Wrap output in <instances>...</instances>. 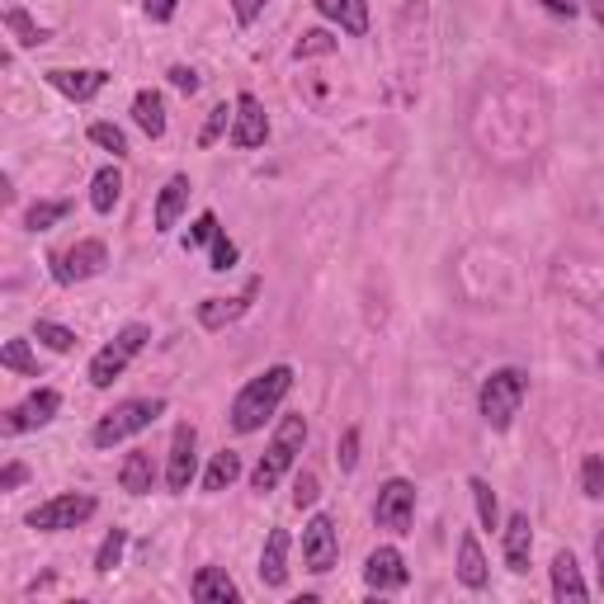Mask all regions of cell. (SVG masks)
<instances>
[{"mask_svg": "<svg viewBox=\"0 0 604 604\" xmlns=\"http://www.w3.org/2000/svg\"><path fill=\"white\" fill-rule=\"evenodd\" d=\"M293 392V369L289 364H269L265 373H255V378L241 387L232 411H227V421H232L237 435H255V430H265V421L283 407V397Z\"/></svg>", "mask_w": 604, "mask_h": 604, "instance_id": "cell-1", "label": "cell"}, {"mask_svg": "<svg viewBox=\"0 0 604 604\" xmlns=\"http://www.w3.org/2000/svg\"><path fill=\"white\" fill-rule=\"evenodd\" d=\"M373 524L387 529V534H411V524H415V482H407V478H387V482L378 486Z\"/></svg>", "mask_w": 604, "mask_h": 604, "instance_id": "cell-8", "label": "cell"}, {"mask_svg": "<svg viewBox=\"0 0 604 604\" xmlns=\"http://www.w3.org/2000/svg\"><path fill=\"white\" fill-rule=\"evenodd\" d=\"M190 176H170L166 184H161V194H156V232H176V222H180V213H184V204H190Z\"/></svg>", "mask_w": 604, "mask_h": 604, "instance_id": "cell-20", "label": "cell"}, {"mask_svg": "<svg viewBox=\"0 0 604 604\" xmlns=\"http://www.w3.org/2000/svg\"><path fill=\"white\" fill-rule=\"evenodd\" d=\"M34 340H43L52 354H71V350L81 345V340H76V330L62 326V322H48V316H38V322H34Z\"/></svg>", "mask_w": 604, "mask_h": 604, "instance_id": "cell-30", "label": "cell"}, {"mask_svg": "<svg viewBox=\"0 0 604 604\" xmlns=\"http://www.w3.org/2000/svg\"><path fill=\"white\" fill-rule=\"evenodd\" d=\"M0 369L20 373V378H43V373H38V359H34V350H28V340H20V336L0 345Z\"/></svg>", "mask_w": 604, "mask_h": 604, "instance_id": "cell-28", "label": "cell"}, {"mask_svg": "<svg viewBox=\"0 0 604 604\" xmlns=\"http://www.w3.org/2000/svg\"><path fill=\"white\" fill-rule=\"evenodd\" d=\"M595 563H600V581H604V534L595 539Z\"/></svg>", "mask_w": 604, "mask_h": 604, "instance_id": "cell-47", "label": "cell"}, {"mask_svg": "<svg viewBox=\"0 0 604 604\" xmlns=\"http://www.w3.org/2000/svg\"><path fill=\"white\" fill-rule=\"evenodd\" d=\"M468 492H472V500H478V520H482V529H500V506H496L492 482H486V478H468Z\"/></svg>", "mask_w": 604, "mask_h": 604, "instance_id": "cell-32", "label": "cell"}, {"mask_svg": "<svg viewBox=\"0 0 604 604\" xmlns=\"http://www.w3.org/2000/svg\"><path fill=\"white\" fill-rule=\"evenodd\" d=\"M48 265H52V279L62 283V289H71V283H85V279L105 275L109 246H105V241H95V237H85V241H76V246L57 251Z\"/></svg>", "mask_w": 604, "mask_h": 604, "instance_id": "cell-7", "label": "cell"}, {"mask_svg": "<svg viewBox=\"0 0 604 604\" xmlns=\"http://www.w3.org/2000/svg\"><path fill=\"white\" fill-rule=\"evenodd\" d=\"M123 198V170L119 166H99L90 180V208L95 213H113Z\"/></svg>", "mask_w": 604, "mask_h": 604, "instance_id": "cell-24", "label": "cell"}, {"mask_svg": "<svg viewBox=\"0 0 604 604\" xmlns=\"http://www.w3.org/2000/svg\"><path fill=\"white\" fill-rule=\"evenodd\" d=\"M152 345V326H142V322H128L119 336H113L105 350H99L95 359H90V387H99V392H105V387H113L128 373V364H133V359L142 354Z\"/></svg>", "mask_w": 604, "mask_h": 604, "instance_id": "cell-5", "label": "cell"}, {"mask_svg": "<svg viewBox=\"0 0 604 604\" xmlns=\"http://www.w3.org/2000/svg\"><path fill=\"white\" fill-rule=\"evenodd\" d=\"M95 510H99L95 496H85V492H62V496H52V500H43V506L28 510L24 524L38 529V534H67V529H81Z\"/></svg>", "mask_w": 604, "mask_h": 604, "instance_id": "cell-6", "label": "cell"}, {"mask_svg": "<svg viewBox=\"0 0 604 604\" xmlns=\"http://www.w3.org/2000/svg\"><path fill=\"white\" fill-rule=\"evenodd\" d=\"M316 496H322V492H316V478H312V472H298V482H293V506H298V510H312Z\"/></svg>", "mask_w": 604, "mask_h": 604, "instance_id": "cell-40", "label": "cell"}, {"mask_svg": "<svg viewBox=\"0 0 604 604\" xmlns=\"http://www.w3.org/2000/svg\"><path fill=\"white\" fill-rule=\"evenodd\" d=\"M500 553H506V567L515 577H524L529 571V553H534V524H529L524 510H515L506 529H500Z\"/></svg>", "mask_w": 604, "mask_h": 604, "instance_id": "cell-16", "label": "cell"}, {"mask_svg": "<svg viewBox=\"0 0 604 604\" xmlns=\"http://www.w3.org/2000/svg\"><path fill=\"white\" fill-rule=\"evenodd\" d=\"M232 265H237V241H227V232H218V237H213V251H208V269L227 275Z\"/></svg>", "mask_w": 604, "mask_h": 604, "instance_id": "cell-38", "label": "cell"}, {"mask_svg": "<svg viewBox=\"0 0 604 604\" xmlns=\"http://www.w3.org/2000/svg\"><path fill=\"white\" fill-rule=\"evenodd\" d=\"M232 119H237V105H218L208 113V123H204V133H198V147H213L222 133H232Z\"/></svg>", "mask_w": 604, "mask_h": 604, "instance_id": "cell-36", "label": "cell"}, {"mask_svg": "<svg viewBox=\"0 0 604 604\" xmlns=\"http://www.w3.org/2000/svg\"><path fill=\"white\" fill-rule=\"evenodd\" d=\"M261 293V279H246V289H241L237 298H204L194 307V316H198V326L204 330H222V326H232L237 316H246V307H251V298Z\"/></svg>", "mask_w": 604, "mask_h": 604, "instance_id": "cell-15", "label": "cell"}, {"mask_svg": "<svg viewBox=\"0 0 604 604\" xmlns=\"http://www.w3.org/2000/svg\"><path fill=\"white\" fill-rule=\"evenodd\" d=\"M336 458H340V472H354V468H359V430H354V425L340 435Z\"/></svg>", "mask_w": 604, "mask_h": 604, "instance_id": "cell-39", "label": "cell"}, {"mask_svg": "<svg viewBox=\"0 0 604 604\" xmlns=\"http://www.w3.org/2000/svg\"><path fill=\"white\" fill-rule=\"evenodd\" d=\"M543 5H548L553 14H567V20H571V14L581 10V0H543Z\"/></svg>", "mask_w": 604, "mask_h": 604, "instance_id": "cell-45", "label": "cell"}, {"mask_svg": "<svg viewBox=\"0 0 604 604\" xmlns=\"http://www.w3.org/2000/svg\"><path fill=\"white\" fill-rule=\"evenodd\" d=\"M67 213H71L67 198H38V204L24 213V232H48V227H57Z\"/></svg>", "mask_w": 604, "mask_h": 604, "instance_id": "cell-29", "label": "cell"}, {"mask_svg": "<svg viewBox=\"0 0 604 604\" xmlns=\"http://www.w3.org/2000/svg\"><path fill=\"white\" fill-rule=\"evenodd\" d=\"M123 553H128V529H109L105 543H99V553H95V571H99V577H109L113 567H123Z\"/></svg>", "mask_w": 604, "mask_h": 604, "instance_id": "cell-31", "label": "cell"}, {"mask_svg": "<svg viewBox=\"0 0 604 604\" xmlns=\"http://www.w3.org/2000/svg\"><path fill=\"white\" fill-rule=\"evenodd\" d=\"M227 142L241 147V152H255V147H265V142H269V113H265V105L251 90L237 95V119H232V133H227Z\"/></svg>", "mask_w": 604, "mask_h": 604, "instance_id": "cell-12", "label": "cell"}, {"mask_svg": "<svg viewBox=\"0 0 604 604\" xmlns=\"http://www.w3.org/2000/svg\"><path fill=\"white\" fill-rule=\"evenodd\" d=\"M166 76H170V85H176L180 95H194V90H198V71H194V67H170Z\"/></svg>", "mask_w": 604, "mask_h": 604, "instance_id": "cell-42", "label": "cell"}, {"mask_svg": "<svg viewBox=\"0 0 604 604\" xmlns=\"http://www.w3.org/2000/svg\"><path fill=\"white\" fill-rule=\"evenodd\" d=\"M198 472V430L194 425H176V435H170V458H166V486L170 492H190Z\"/></svg>", "mask_w": 604, "mask_h": 604, "instance_id": "cell-10", "label": "cell"}, {"mask_svg": "<svg viewBox=\"0 0 604 604\" xmlns=\"http://www.w3.org/2000/svg\"><path fill=\"white\" fill-rule=\"evenodd\" d=\"M5 28H10V38L20 43V48H43V43L52 38L48 28L28 20V10H20V5H10V10H5Z\"/></svg>", "mask_w": 604, "mask_h": 604, "instance_id": "cell-27", "label": "cell"}, {"mask_svg": "<svg viewBox=\"0 0 604 604\" xmlns=\"http://www.w3.org/2000/svg\"><path fill=\"white\" fill-rule=\"evenodd\" d=\"M119 486L128 496H147L152 486H156V463H152V454L147 449H133L123 458V468H119Z\"/></svg>", "mask_w": 604, "mask_h": 604, "instance_id": "cell-23", "label": "cell"}, {"mask_svg": "<svg viewBox=\"0 0 604 604\" xmlns=\"http://www.w3.org/2000/svg\"><path fill=\"white\" fill-rule=\"evenodd\" d=\"M524 397H529V373L506 364V369H492L482 378L478 411H482V421L492 425V430H510L515 415H520V407H524Z\"/></svg>", "mask_w": 604, "mask_h": 604, "instance_id": "cell-3", "label": "cell"}, {"mask_svg": "<svg viewBox=\"0 0 604 604\" xmlns=\"http://www.w3.org/2000/svg\"><path fill=\"white\" fill-rule=\"evenodd\" d=\"M289 548H293V534L289 529H269L265 534V548H261V581L269 591H283L289 585Z\"/></svg>", "mask_w": 604, "mask_h": 604, "instance_id": "cell-17", "label": "cell"}, {"mask_svg": "<svg viewBox=\"0 0 604 604\" xmlns=\"http://www.w3.org/2000/svg\"><path fill=\"white\" fill-rule=\"evenodd\" d=\"M161 415H166V397H128V401H119V407L105 411L95 421L90 444H95V449H113V444H123V439L142 435V430H152Z\"/></svg>", "mask_w": 604, "mask_h": 604, "instance_id": "cell-4", "label": "cell"}, {"mask_svg": "<svg viewBox=\"0 0 604 604\" xmlns=\"http://www.w3.org/2000/svg\"><path fill=\"white\" fill-rule=\"evenodd\" d=\"M581 492L591 500H604V454H585L581 458Z\"/></svg>", "mask_w": 604, "mask_h": 604, "instance_id": "cell-35", "label": "cell"}, {"mask_svg": "<svg viewBox=\"0 0 604 604\" xmlns=\"http://www.w3.org/2000/svg\"><path fill=\"white\" fill-rule=\"evenodd\" d=\"M28 482V468L24 463H5V472H0V492H14V486Z\"/></svg>", "mask_w": 604, "mask_h": 604, "instance_id": "cell-44", "label": "cell"}, {"mask_svg": "<svg viewBox=\"0 0 604 604\" xmlns=\"http://www.w3.org/2000/svg\"><path fill=\"white\" fill-rule=\"evenodd\" d=\"M585 10H591V20L604 28V0H585Z\"/></svg>", "mask_w": 604, "mask_h": 604, "instance_id": "cell-46", "label": "cell"}, {"mask_svg": "<svg viewBox=\"0 0 604 604\" xmlns=\"http://www.w3.org/2000/svg\"><path fill=\"white\" fill-rule=\"evenodd\" d=\"M458 581H463L468 591H486V585H492V567H486V553H482L478 534L458 539Z\"/></svg>", "mask_w": 604, "mask_h": 604, "instance_id": "cell-22", "label": "cell"}, {"mask_svg": "<svg viewBox=\"0 0 604 604\" xmlns=\"http://www.w3.org/2000/svg\"><path fill=\"white\" fill-rule=\"evenodd\" d=\"M57 411H62V392H57V387H38V392H28L20 407L5 411V435H28V430H43Z\"/></svg>", "mask_w": 604, "mask_h": 604, "instance_id": "cell-11", "label": "cell"}, {"mask_svg": "<svg viewBox=\"0 0 604 604\" xmlns=\"http://www.w3.org/2000/svg\"><path fill=\"white\" fill-rule=\"evenodd\" d=\"M133 123L147 137H166V99L156 90H137L133 95Z\"/></svg>", "mask_w": 604, "mask_h": 604, "instance_id": "cell-25", "label": "cell"}, {"mask_svg": "<svg viewBox=\"0 0 604 604\" xmlns=\"http://www.w3.org/2000/svg\"><path fill=\"white\" fill-rule=\"evenodd\" d=\"M340 557V534H336V520L330 515H312L307 529H302V567L312 577H326Z\"/></svg>", "mask_w": 604, "mask_h": 604, "instance_id": "cell-9", "label": "cell"}, {"mask_svg": "<svg viewBox=\"0 0 604 604\" xmlns=\"http://www.w3.org/2000/svg\"><path fill=\"white\" fill-rule=\"evenodd\" d=\"M176 5H180V0H142V10H147L152 24H170V20H176Z\"/></svg>", "mask_w": 604, "mask_h": 604, "instance_id": "cell-43", "label": "cell"}, {"mask_svg": "<svg viewBox=\"0 0 604 604\" xmlns=\"http://www.w3.org/2000/svg\"><path fill=\"white\" fill-rule=\"evenodd\" d=\"M326 52H336V38L326 34V28H312V34H302L293 43V57L302 62V57H326Z\"/></svg>", "mask_w": 604, "mask_h": 604, "instance_id": "cell-37", "label": "cell"}, {"mask_svg": "<svg viewBox=\"0 0 604 604\" xmlns=\"http://www.w3.org/2000/svg\"><path fill=\"white\" fill-rule=\"evenodd\" d=\"M222 227H218V213L213 208H204L194 218V227H190V237H184V251H198V246H213V237H218Z\"/></svg>", "mask_w": 604, "mask_h": 604, "instance_id": "cell-34", "label": "cell"}, {"mask_svg": "<svg viewBox=\"0 0 604 604\" xmlns=\"http://www.w3.org/2000/svg\"><path fill=\"white\" fill-rule=\"evenodd\" d=\"M302 444H307V421H302V415H283L275 439H269V449L261 454V463H255V472H251V492L255 496H269L283 478H289V468L298 463Z\"/></svg>", "mask_w": 604, "mask_h": 604, "instance_id": "cell-2", "label": "cell"}, {"mask_svg": "<svg viewBox=\"0 0 604 604\" xmlns=\"http://www.w3.org/2000/svg\"><path fill=\"white\" fill-rule=\"evenodd\" d=\"M43 81H48L52 90H62L67 99H76V105H90V99L109 85V71H99V67H81V71L52 67V71H43Z\"/></svg>", "mask_w": 604, "mask_h": 604, "instance_id": "cell-14", "label": "cell"}, {"mask_svg": "<svg viewBox=\"0 0 604 604\" xmlns=\"http://www.w3.org/2000/svg\"><path fill=\"white\" fill-rule=\"evenodd\" d=\"M241 478V454H232V449H222V454H213V463H208V472H204V492H227Z\"/></svg>", "mask_w": 604, "mask_h": 604, "instance_id": "cell-26", "label": "cell"}, {"mask_svg": "<svg viewBox=\"0 0 604 604\" xmlns=\"http://www.w3.org/2000/svg\"><path fill=\"white\" fill-rule=\"evenodd\" d=\"M364 581H369V591H407V581H411V571H407V557H401V548H392V543H383V548H373L369 553V563H364Z\"/></svg>", "mask_w": 604, "mask_h": 604, "instance_id": "cell-13", "label": "cell"}, {"mask_svg": "<svg viewBox=\"0 0 604 604\" xmlns=\"http://www.w3.org/2000/svg\"><path fill=\"white\" fill-rule=\"evenodd\" d=\"M232 14H237L241 28H251V24L265 14V0H232Z\"/></svg>", "mask_w": 604, "mask_h": 604, "instance_id": "cell-41", "label": "cell"}, {"mask_svg": "<svg viewBox=\"0 0 604 604\" xmlns=\"http://www.w3.org/2000/svg\"><path fill=\"white\" fill-rule=\"evenodd\" d=\"M90 142L99 152H113V161L128 156V137H123V128H113V123H90Z\"/></svg>", "mask_w": 604, "mask_h": 604, "instance_id": "cell-33", "label": "cell"}, {"mask_svg": "<svg viewBox=\"0 0 604 604\" xmlns=\"http://www.w3.org/2000/svg\"><path fill=\"white\" fill-rule=\"evenodd\" d=\"M553 600H571V604H581V600H591V585H585V577H581V563L577 557H571L567 548L553 557Z\"/></svg>", "mask_w": 604, "mask_h": 604, "instance_id": "cell-21", "label": "cell"}, {"mask_svg": "<svg viewBox=\"0 0 604 604\" xmlns=\"http://www.w3.org/2000/svg\"><path fill=\"white\" fill-rule=\"evenodd\" d=\"M312 5L322 20L336 24L340 34H350V38L369 34V0H312Z\"/></svg>", "mask_w": 604, "mask_h": 604, "instance_id": "cell-19", "label": "cell"}, {"mask_svg": "<svg viewBox=\"0 0 604 604\" xmlns=\"http://www.w3.org/2000/svg\"><path fill=\"white\" fill-rule=\"evenodd\" d=\"M190 595L198 604H241V585L222 567H198L190 581Z\"/></svg>", "mask_w": 604, "mask_h": 604, "instance_id": "cell-18", "label": "cell"}]
</instances>
